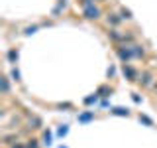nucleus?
<instances>
[{"mask_svg":"<svg viewBox=\"0 0 157 148\" xmlns=\"http://www.w3.org/2000/svg\"><path fill=\"white\" fill-rule=\"evenodd\" d=\"M106 22H108V26H110V28H118L122 22H124V18H122L120 14H116V12H108L106 14Z\"/></svg>","mask_w":157,"mask_h":148,"instance_id":"5","label":"nucleus"},{"mask_svg":"<svg viewBox=\"0 0 157 148\" xmlns=\"http://www.w3.org/2000/svg\"><path fill=\"white\" fill-rule=\"evenodd\" d=\"M116 56H118V59H120L122 63H130L132 59H134V53H132L130 46H124V43L116 47Z\"/></svg>","mask_w":157,"mask_h":148,"instance_id":"1","label":"nucleus"},{"mask_svg":"<svg viewBox=\"0 0 157 148\" xmlns=\"http://www.w3.org/2000/svg\"><path fill=\"white\" fill-rule=\"evenodd\" d=\"M120 16L124 18V20H128V22H132V20H134V16H132V12L128 8H120Z\"/></svg>","mask_w":157,"mask_h":148,"instance_id":"15","label":"nucleus"},{"mask_svg":"<svg viewBox=\"0 0 157 148\" xmlns=\"http://www.w3.org/2000/svg\"><path fill=\"white\" fill-rule=\"evenodd\" d=\"M94 2H96V0H78V4H81L82 8H85V6H90V4H94Z\"/></svg>","mask_w":157,"mask_h":148,"instance_id":"21","label":"nucleus"},{"mask_svg":"<svg viewBox=\"0 0 157 148\" xmlns=\"http://www.w3.org/2000/svg\"><path fill=\"white\" fill-rule=\"evenodd\" d=\"M6 57H8L10 63H16V61H18V49H8Z\"/></svg>","mask_w":157,"mask_h":148,"instance_id":"13","label":"nucleus"},{"mask_svg":"<svg viewBox=\"0 0 157 148\" xmlns=\"http://www.w3.org/2000/svg\"><path fill=\"white\" fill-rule=\"evenodd\" d=\"M140 121L144 122V125H147V126H153V121H151L149 117H145V115H140Z\"/></svg>","mask_w":157,"mask_h":148,"instance_id":"17","label":"nucleus"},{"mask_svg":"<svg viewBox=\"0 0 157 148\" xmlns=\"http://www.w3.org/2000/svg\"><path fill=\"white\" fill-rule=\"evenodd\" d=\"M96 95L102 97V99H106V97L112 95V89L108 87V85H100V87H98V91H96Z\"/></svg>","mask_w":157,"mask_h":148,"instance_id":"8","label":"nucleus"},{"mask_svg":"<svg viewBox=\"0 0 157 148\" xmlns=\"http://www.w3.org/2000/svg\"><path fill=\"white\" fill-rule=\"evenodd\" d=\"M122 73H124V77L128 79V81H132V83L140 81V71L134 69L130 63H124V65H122Z\"/></svg>","mask_w":157,"mask_h":148,"instance_id":"2","label":"nucleus"},{"mask_svg":"<svg viewBox=\"0 0 157 148\" xmlns=\"http://www.w3.org/2000/svg\"><path fill=\"white\" fill-rule=\"evenodd\" d=\"M92 118H94V113L86 111V113H82V115H78V122H88V121H92Z\"/></svg>","mask_w":157,"mask_h":148,"instance_id":"9","label":"nucleus"},{"mask_svg":"<svg viewBox=\"0 0 157 148\" xmlns=\"http://www.w3.org/2000/svg\"><path fill=\"white\" fill-rule=\"evenodd\" d=\"M112 115H118V117H128L130 115V111L124 107H116V109H112Z\"/></svg>","mask_w":157,"mask_h":148,"instance_id":"12","label":"nucleus"},{"mask_svg":"<svg viewBox=\"0 0 157 148\" xmlns=\"http://www.w3.org/2000/svg\"><path fill=\"white\" fill-rule=\"evenodd\" d=\"M12 148H26V142H14Z\"/></svg>","mask_w":157,"mask_h":148,"instance_id":"25","label":"nucleus"},{"mask_svg":"<svg viewBox=\"0 0 157 148\" xmlns=\"http://www.w3.org/2000/svg\"><path fill=\"white\" fill-rule=\"evenodd\" d=\"M29 125H33L32 128H41V121L37 117H29Z\"/></svg>","mask_w":157,"mask_h":148,"instance_id":"16","label":"nucleus"},{"mask_svg":"<svg viewBox=\"0 0 157 148\" xmlns=\"http://www.w3.org/2000/svg\"><path fill=\"white\" fill-rule=\"evenodd\" d=\"M130 49H132V53H134V57H137V59L145 57V49H144V46H140V43H132Z\"/></svg>","mask_w":157,"mask_h":148,"instance_id":"7","label":"nucleus"},{"mask_svg":"<svg viewBox=\"0 0 157 148\" xmlns=\"http://www.w3.org/2000/svg\"><path fill=\"white\" fill-rule=\"evenodd\" d=\"M67 132H69V128H67V125H63L61 128H59V132H57V134H59V136H65Z\"/></svg>","mask_w":157,"mask_h":148,"instance_id":"23","label":"nucleus"},{"mask_svg":"<svg viewBox=\"0 0 157 148\" xmlns=\"http://www.w3.org/2000/svg\"><path fill=\"white\" fill-rule=\"evenodd\" d=\"M12 79H14V81H16V83H18V81H22V77H20V71H18L16 67L12 69Z\"/></svg>","mask_w":157,"mask_h":148,"instance_id":"20","label":"nucleus"},{"mask_svg":"<svg viewBox=\"0 0 157 148\" xmlns=\"http://www.w3.org/2000/svg\"><path fill=\"white\" fill-rule=\"evenodd\" d=\"M36 30H37V26H29V28H26V36H32V34H36Z\"/></svg>","mask_w":157,"mask_h":148,"instance_id":"24","label":"nucleus"},{"mask_svg":"<svg viewBox=\"0 0 157 148\" xmlns=\"http://www.w3.org/2000/svg\"><path fill=\"white\" fill-rule=\"evenodd\" d=\"M153 89H155V93H157V81H155V83H153Z\"/></svg>","mask_w":157,"mask_h":148,"instance_id":"26","label":"nucleus"},{"mask_svg":"<svg viewBox=\"0 0 157 148\" xmlns=\"http://www.w3.org/2000/svg\"><path fill=\"white\" fill-rule=\"evenodd\" d=\"M140 83H141V87H151L153 85V75H151V71H141Z\"/></svg>","mask_w":157,"mask_h":148,"instance_id":"6","label":"nucleus"},{"mask_svg":"<svg viewBox=\"0 0 157 148\" xmlns=\"http://www.w3.org/2000/svg\"><path fill=\"white\" fill-rule=\"evenodd\" d=\"M43 140H45V142H43V144H51V134H49V130H45V134H43Z\"/></svg>","mask_w":157,"mask_h":148,"instance_id":"22","label":"nucleus"},{"mask_svg":"<svg viewBox=\"0 0 157 148\" xmlns=\"http://www.w3.org/2000/svg\"><path fill=\"white\" fill-rule=\"evenodd\" d=\"M82 16H85L86 20H98L102 16V10L94 6V4H90V6H85L82 8Z\"/></svg>","mask_w":157,"mask_h":148,"instance_id":"3","label":"nucleus"},{"mask_svg":"<svg viewBox=\"0 0 157 148\" xmlns=\"http://www.w3.org/2000/svg\"><path fill=\"white\" fill-rule=\"evenodd\" d=\"M132 43H136V34H132V32L124 34V46H132Z\"/></svg>","mask_w":157,"mask_h":148,"instance_id":"11","label":"nucleus"},{"mask_svg":"<svg viewBox=\"0 0 157 148\" xmlns=\"http://www.w3.org/2000/svg\"><path fill=\"white\" fill-rule=\"evenodd\" d=\"M108 38H110V42H114L116 46H122V43H124V34H122L118 28H110V30H108Z\"/></svg>","mask_w":157,"mask_h":148,"instance_id":"4","label":"nucleus"},{"mask_svg":"<svg viewBox=\"0 0 157 148\" xmlns=\"http://www.w3.org/2000/svg\"><path fill=\"white\" fill-rule=\"evenodd\" d=\"M96 2H104V0H96Z\"/></svg>","mask_w":157,"mask_h":148,"instance_id":"27","label":"nucleus"},{"mask_svg":"<svg viewBox=\"0 0 157 148\" xmlns=\"http://www.w3.org/2000/svg\"><path fill=\"white\" fill-rule=\"evenodd\" d=\"M14 142H18V134H16V132H14V134H4V144L12 146Z\"/></svg>","mask_w":157,"mask_h":148,"instance_id":"14","label":"nucleus"},{"mask_svg":"<svg viewBox=\"0 0 157 148\" xmlns=\"http://www.w3.org/2000/svg\"><path fill=\"white\" fill-rule=\"evenodd\" d=\"M0 85H2V95H8V93H10V81H8V77L0 79Z\"/></svg>","mask_w":157,"mask_h":148,"instance_id":"10","label":"nucleus"},{"mask_svg":"<svg viewBox=\"0 0 157 148\" xmlns=\"http://www.w3.org/2000/svg\"><path fill=\"white\" fill-rule=\"evenodd\" d=\"M26 148H39V144H37L36 138H29V140L26 142Z\"/></svg>","mask_w":157,"mask_h":148,"instance_id":"18","label":"nucleus"},{"mask_svg":"<svg viewBox=\"0 0 157 148\" xmlns=\"http://www.w3.org/2000/svg\"><path fill=\"white\" fill-rule=\"evenodd\" d=\"M96 99H98L96 93H94V95H90V97H86L85 99V105H92V103H96Z\"/></svg>","mask_w":157,"mask_h":148,"instance_id":"19","label":"nucleus"}]
</instances>
